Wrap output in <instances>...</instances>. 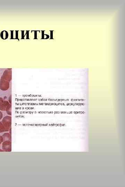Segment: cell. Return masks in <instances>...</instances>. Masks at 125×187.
I'll return each mask as SVG.
<instances>
[{
    "mask_svg": "<svg viewBox=\"0 0 125 187\" xmlns=\"http://www.w3.org/2000/svg\"><path fill=\"white\" fill-rule=\"evenodd\" d=\"M27 31V33H26V34H27V38H26V39H29V31Z\"/></svg>",
    "mask_w": 125,
    "mask_h": 187,
    "instance_id": "16",
    "label": "cell"
},
{
    "mask_svg": "<svg viewBox=\"0 0 125 187\" xmlns=\"http://www.w3.org/2000/svg\"><path fill=\"white\" fill-rule=\"evenodd\" d=\"M11 140L5 141L2 145V149L4 151L10 152L11 150Z\"/></svg>",
    "mask_w": 125,
    "mask_h": 187,
    "instance_id": "3",
    "label": "cell"
},
{
    "mask_svg": "<svg viewBox=\"0 0 125 187\" xmlns=\"http://www.w3.org/2000/svg\"><path fill=\"white\" fill-rule=\"evenodd\" d=\"M11 104H9V105L7 106V108H6V111L7 114L9 115H11Z\"/></svg>",
    "mask_w": 125,
    "mask_h": 187,
    "instance_id": "8",
    "label": "cell"
},
{
    "mask_svg": "<svg viewBox=\"0 0 125 187\" xmlns=\"http://www.w3.org/2000/svg\"><path fill=\"white\" fill-rule=\"evenodd\" d=\"M3 141H4V139L3 136H0V145L3 143Z\"/></svg>",
    "mask_w": 125,
    "mask_h": 187,
    "instance_id": "12",
    "label": "cell"
},
{
    "mask_svg": "<svg viewBox=\"0 0 125 187\" xmlns=\"http://www.w3.org/2000/svg\"><path fill=\"white\" fill-rule=\"evenodd\" d=\"M2 123L5 126V131H8L11 128V118L10 116L5 117L2 120Z\"/></svg>",
    "mask_w": 125,
    "mask_h": 187,
    "instance_id": "1",
    "label": "cell"
},
{
    "mask_svg": "<svg viewBox=\"0 0 125 187\" xmlns=\"http://www.w3.org/2000/svg\"><path fill=\"white\" fill-rule=\"evenodd\" d=\"M25 31H21V32H22L21 39H25V38H25V35H26V34H25V35H24V32H25Z\"/></svg>",
    "mask_w": 125,
    "mask_h": 187,
    "instance_id": "11",
    "label": "cell"
},
{
    "mask_svg": "<svg viewBox=\"0 0 125 187\" xmlns=\"http://www.w3.org/2000/svg\"><path fill=\"white\" fill-rule=\"evenodd\" d=\"M4 150H2V149H0V151H4Z\"/></svg>",
    "mask_w": 125,
    "mask_h": 187,
    "instance_id": "19",
    "label": "cell"
},
{
    "mask_svg": "<svg viewBox=\"0 0 125 187\" xmlns=\"http://www.w3.org/2000/svg\"><path fill=\"white\" fill-rule=\"evenodd\" d=\"M10 31L11 32V38H10V39H14L13 37L14 31Z\"/></svg>",
    "mask_w": 125,
    "mask_h": 187,
    "instance_id": "14",
    "label": "cell"
},
{
    "mask_svg": "<svg viewBox=\"0 0 125 187\" xmlns=\"http://www.w3.org/2000/svg\"><path fill=\"white\" fill-rule=\"evenodd\" d=\"M1 38L3 40H6L8 38V32L7 31H2L1 33Z\"/></svg>",
    "mask_w": 125,
    "mask_h": 187,
    "instance_id": "6",
    "label": "cell"
},
{
    "mask_svg": "<svg viewBox=\"0 0 125 187\" xmlns=\"http://www.w3.org/2000/svg\"><path fill=\"white\" fill-rule=\"evenodd\" d=\"M11 95H10L9 98V99H8V100H9V103H10V104H11Z\"/></svg>",
    "mask_w": 125,
    "mask_h": 187,
    "instance_id": "17",
    "label": "cell"
},
{
    "mask_svg": "<svg viewBox=\"0 0 125 187\" xmlns=\"http://www.w3.org/2000/svg\"><path fill=\"white\" fill-rule=\"evenodd\" d=\"M9 82L6 80H0V89L3 91L7 90L10 86Z\"/></svg>",
    "mask_w": 125,
    "mask_h": 187,
    "instance_id": "4",
    "label": "cell"
},
{
    "mask_svg": "<svg viewBox=\"0 0 125 187\" xmlns=\"http://www.w3.org/2000/svg\"><path fill=\"white\" fill-rule=\"evenodd\" d=\"M5 131V128L2 122H0V133Z\"/></svg>",
    "mask_w": 125,
    "mask_h": 187,
    "instance_id": "9",
    "label": "cell"
},
{
    "mask_svg": "<svg viewBox=\"0 0 125 187\" xmlns=\"http://www.w3.org/2000/svg\"><path fill=\"white\" fill-rule=\"evenodd\" d=\"M42 38L41 39H45V34H44V32L45 31H42Z\"/></svg>",
    "mask_w": 125,
    "mask_h": 187,
    "instance_id": "13",
    "label": "cell"
},
{
    "mask_svg": "<svg viewBox=\"0 0 125 187\" xmlns=\"http://www.w3.org/2000/svg\"><path fill=\"white\" fill-rule=\"evenodd\" d=\"M3 114L0 111V120L2 119L3 118Z\"/></svg>",
    "mask_w": 125,
    "mask_h": 187,
    "instance_id": "18",
    "label": "cell"
},
{
    "mask_svg": "<svg viewBox=\"0 0 125 187\" xmlns=\"http://www.w3.org/2000/svg\"><path fill=\"white\" fill-rule=\"evenodd\" d=\"M9 104L8 101L4 100L3 98H0V110L2 111H6L7 106Z\"/></svg>",
    "mask_w": 125,
    "mask_h": 187,
    "instance_id": "5",
    "label": "cell"
},
{
    "mask_svg": "<svg viewBox=\"0 0 125 187\" xmlns=\"http://www.w3.org/2000/svg\"><path fill=\"white\" fill-rule=\"evenodd\" d=\"M19 31H16V38L15 39H18L19 40L18 38V32Z\"/></svg>",
    "mask_w": 125,
    "mask_h": 187,
    "instance_id": "10",
    "label": "cell"
},
{
    "mask_svg": "<svg viewBox=\"0 0 125 187\" xmlns=\"http://www.w3.org/2000/svg\"><path fill=\"white\" fill-rule=\"evenodd\" d=\"M11 78H12L11 69H8L5 70L4 72L3 75L1 77V80H6L10 82L11 80Z\"/></svg>",
    "mask_w": 125,
    "mask_h": 187,
    "instance_id": "2",
    "label": "cell"
},
{
    "mask_svg": "<svg viewBox=\"0 0 125 187\" xmlns=\"http://www.w3.org/2000/svg\"><path fill=\"white\" fill-rule=\"evenodd\" d=\"M34 39H37V31H34Z\"/></svg>",
    "mask_w": 125,
    "mask_h": 187,
    "instance_id": "15",
    "label": "cell"
},
{
    "mask_svg": "<svg viewBox=\"0 0 125 187\" xmlns=\"http://www.w3.org/2000/svg\"><path fill=\"white\" fill-rule=\"evenodd\" d=\"M3 137L4 140H11V134L8 133H4L3 135Z\"/></svg>",
    "mask_w": 125,
    "mask_h": 187,
    "instance_id": "7",
    "label": "cell"
}]
</instances>
